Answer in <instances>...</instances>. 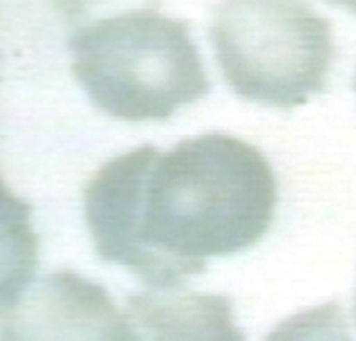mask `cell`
Wrapping results in <instances>:
<instances>
[{"mask_svg":"<svg viewBox=\"0 0 356 341\" xmlns=\"http://www.w3.org/2000/svg\"><path fill=\"white\" fill-rule=\"evenodd\" d=\"M355 89H356V79H355Z\"/></svg>","mask_w":356,"mask_h":341,"instance_id":"30bf717a","label":"cell"},{"mask_svg":"<svg viewBox=\"0 0 356 341\" xmlns=\"http://www.w3.org/2000/svg\"><path fill=\"white\" fill-rule=\"evenodd\" d=\"M276 202L266 157L236 136L208 134L169 152L143 145L108 161L87 184L84 214L102 261L164 290L204 271L210 257L254 246Z\"/></svg>","mask_w":356,"mask_h":341,"instance_id":"6da1fadb","label":"cell"},{"mask_svg":"<svg viewBox=\"0 0 356 341\" xmlns=\"http://www.w3.org/2000/svg\"><path fill=\"white\" fill-rule=\"evenodd\" d=\"M53 6L70 21H92L152 9L161 0H51ZM97 19V21H99Z\"/></svg>","mask_w":356,"mask_h":341,"instance_id":"52a82bcc","label":"cell"},{"mask_svg":"<svg viewBox=\"0 0 356 341\" xmlns=\"http://www.w3.org/2000/svg\"><path fill=\"white\" fill-rule=\"evenodd\" d=\"M266 341H353L336 302L310 307L282 321Z\"/></svg>","mask_w":356,"mask_h":341,"instance_id":"8992f818","label":"cell"},{"mask_svg":"<svg viewBox=\"0 0 356 341\" xmlns=\"http://www.w3.org/2000/svg\"><path fill=\"white\" fill-rule=\"evenodd\" d=\"M68 47L77 82L111 118L168 120L210 93L186 22L152 9L94 21Z\"/></svg>","mask_w":356,"mask_h":341,"instance_id":"7a4b0ae2","label":"cell"},{"mask_svg":"<svg viewBox=\"0 0 356 341\" xmlns=\"http://www.w3.org/2000/svg\"><path fill=\"white\" fill-rule=\"evenodd\" d=\"M324 2L336 7H343V9L350 10L351 14H356V0H324Z\"/></svg>","mask_w":356,"mask_h":341,"instance_id":"ba28073f","label":"cell"},{"mask_svg":"<svg viewBox=\"0 0 356 341\" xmlns=\"http://www.w3.org/2000/svg\"><path fill=\"white\" fill-rule=\"evenodd\" d=\"M2 341H138L127 312L74 271L31 280L2 302Z\"/></svg>","mask_w":356,"mask_h":341,"instance_id":"277c9868","label":"cell"},{"mask_svg":"<svg viewBox=\"0 0 356 341\" xmlns=\"http://www.w3.org/2000/svg\"><path fill=\"white\" fill-rule=\"evenodd\" d=\"M127 314L138 341H245L223 295L154 289L130 295Z\"/></svg>","mask_w":356,"mask_h":341,"instance_id":"5b68a950","label":"cell"},{"mask_svg":"<svg viewBox=\"0 0 356 341\" xmlns=\"http://www.w3.org/2000/svg\"><path fill=\"white\" fill-rule=\"evenodd\" d=\"M355 317H356V299H355Z\"/></svg>","mask_w":356,"mask_h":341,"instance_id":"9c48e42d","label":"cell"},{"mask_svg":"<svg viewBox=\"0 0 356 341\" xmlns=\"http://www.w3.org/2000/svg\"><path fill=\"white\" fill-rule=\"evenodd\" d=\"M210 40L227 84L248 101L290 109L327 84L331 24L302 0H222Z\"/></svg>","mask_w":356,"mask_h":341,"instance_id":"3957f363","label":"cell"}]
</instances>
